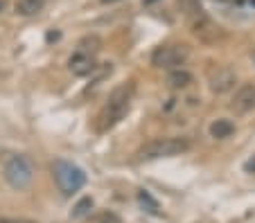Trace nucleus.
I'll return each instance as SVG.
<instances>
[{
    "label": "nucleus",
    "instance_id": "1",
    "mask_svg": "<svg viewBox=\"0 0 255 223\" xmlns=\"http://www.w3.org/2000/svg\"><path fill=\"white\" fill-rule=\"evenodd\" d=\"M131 97H133V83H122L109 95V102L102 108L100 117H97V129L100 131H109L122 117L129 113L131 108Z\"/></svg>",
    "mask_w": 255,
    "mask_h": 223
},
{
    "label": "nucleus",
    "instance_id": "2",
    "mask_svg": "<svg viewBox=\"0 0 255 223\" xmlns=\"http://www.w3.org/2000/svg\"><path fill=\"white\" fill-rule=\"evenodd\" d=\"M2 176L14 189H27L34 178V167L25 155L7 153L2 158Z\"/></svg>",
    "mask_w": 255,
    "mask_h": 223
},
{
    "label": "nucleus",
    "instance_id": "3",
    "mask_svg": "<svg viewBox=\"0 0 255 223\" xmlns=\"http://www.w3.org/2000/svg\"><path fill=\"white\" fill-rule=\"evenodd\" d=\"M52 174H54V180H57L59 189H61L66 196H72L75 192L86 185V174L79 169L77 165H72L68 160H57L52 165Z\"/></svg>",
    "mask_w": 255,
    "mask_h": 223
},
{
    "label": "nucleus",
    "instance_id": "4",
    "mask_svg": "<svg viewBox=\"0 0 255 223\" xmlns=\"http://www.w3.org/2000/svg\"><path fill=\"white\" fill-rule=\"evenodd\" d=\"M190 149V140L185 138H158L151 140L140 149V158L144 160H156V158H172V155L185 153Z\"/></svg>",
    "mask_w": 255,
    "mask_h": 223
},
{
    "label": "nucleus",
    "instance_id": "5",
    "mask_svg": "<svg viewBox=\"0 0 255 223\" xmlns=\"http://www.w3.org/2000/svg\"><path fill=\"white\" fill-rule=\"evenodd\" d=\"M190 57L188 45H160L151 54V63L160 70H174L181 68Z\"/></svg>",
    "mask_w": 255,
    "mask_h": 223
},
{
    "label": "nucleus",
    "instance_id": "6",
    "mask_svg": "<svg viewBox=\"0 0 255 223\" xmlns=\"http://www.w3.org/2000/svg\"><path fill=\"white\" fill-rule=\"evenodd\" d=\"M190 18V27H192V34L197 36L199 41H206V43H212L219 36V27L215 25V20L201 9V7H192L188 11Z\"/></svg>",
    "mask_w": 255,
    "mask_h": 223
},
{
    "label": "nucleus",
    "instance_id": "7",
    "mask_svg": "<svg viewBox=\"0 0 255 223\" xmlns=\"http://www.w3.org/2000/svg\"><path fill=\"white\" fill-rule=\"evenodd\" d=\"M235 81H237V74L228 66H217V68H212L208 73V86H210V90L215 95H224L231 88H235Z\"/></svg>",
    "mask_w": 255,
    "mask_h": 223
},
{
    "label": "nucleus",
    "instance_id": "8",
    "mask_svg": "<svg viewBox=\"0 0 255 223\" xmlns=\"http://www.w3.org/2000/svg\"><path fill=\"white\" fill-rule=\"evenodd\" d=\"M253 108H255V86L246 83L235 92V97L231 102V111L235 115H244V113H251Z\"/></svg>",
    "mask_w": 255,
    "mask_h": 223
},
{
    "label": "nucleus",
    "instance_id": "9",
    "mask_svg": "<svg viewBox=\"0 0 255 223\" xmlns=\"http://www.w3.org/2000/svg\"><path fill=\"white\" fill-rule=\"evenodd\" d=\"M68 68H70V73L75 74V77H88V74L95 70V54L77 50V52L68 59Z\"/></svg>",
    "mask_w": 255,
    "mask_h": 223
},
{
    "label": "nucleus",
    "instance_id": "10",
    "mask_svg": "<svg viewBox=\"0 0 255 223\" xmlns=\"http://www.w3.org/2000/svg\"><path fill=\"white\" fill-rule=\"evenodd\" d=\"M192 81H194L192 73H188V70H183V68H174L167 77V86L172 88V90H185V88L192 86Z\"/></svg>",
    "mask_w": 255,
    "mask_h": 223
},
{
    "label": "nucleus",
    "instance_id": "11",
    "mask_svg": "<svg viewBox=\"0 0 255 223\" xmlns=\"http://www.w3.org/2000/svg\"><path fill=\"white\" fill-rule=\"evenodd\" d=\"M235 133V124L231 120H217L210 124V136L217 138V140H226Z\"/></svg>",
    "mask_w": 255,
    "mask_h": 223
},
{
    "label": "nucleus",
    "instance_id": "12",
    "mask_svg": "<svg viewBox=\"0 0 255 223\" xmlns=\"http://www.w3.org/2000/svg\"><path fill=\"white\" fill-rule=\"evenodd\" d=\"M45 7V0H18L16 2V14L18 16H36Z\"/></svg>",
    "mask_w": 255,
    "mask_h": 223
},
{
    "label": "nucleus",
    "instance_id": "13",
    "mask_svg": "<svg viewBox=\"0 0 255 223\" xmlns=\"http://www.w3.org/2000/svg\"><path fill=\"white\" fill-rule=\"evenodd\" d=\"M138 201H140V205H142V208L147 210L149 214H160V205H158V201L151 199L149 192H138Z\"/></svg>",
    "mask_w": 255,
    "mask_h": 223
},
{
    "label": "nucleus",
    "instance_id": "14",
    "mask_svg": "<svg viewBox=\"0 0 255 223\" xmlns=\"http://www.w3.org/2000/svg\"><path fill=\"white\" fill-rule=\"evenodd\" d=\"M100 48H102V41L97 39V36H86V39H84L82 43L77 45V50H82V52H88V54L100 52Z\"/></svg>",
    "mask_w": 255,
    "mask_h": 223
},
{
    "label": "nucleus",
    "instance_id": "15",
    "mask_svg": "<svg viewBox=\"0 0 255 223\" xmlns=\"http://www.w3.org/2000/svg\"><path fill=\"white\" fill-rule=\"evenodd\" d=\"M91 208H93V199H91V196H84V199L79 201L77 205H75V210H72V217H84V214H86Z\"/></svg>",
    "mask_w": 255,
    "mask_h": 223
},
{
    "label": "nucleus",
    "instance_id": "16",
    "mask_svg": "<svg viewBox=\"0 0 255 223\" xmlns=\"http://www.w3.org/2000/svg\"><path fill=\"white\" fill-rule=\"evenodd\" d=\"M97 223H122V219L118 217L116 212H104V214L100 217V221H97Z\"/></svg>",
    "mask_w": 255,
    "mask_h": 223
},
{
    "label": "nucleus",
    "instance_id": "17",
    "mask_svg": "<svg viewBox=\"0 0 255 223\" xmlns=\"http://www.w3.org/2000/svg\"><path fill=\"white\" fill-rule=\"evenodd\" d=\"M0 223H34V221H25V219H2Z\"/></svg>",
    "mask_w": 255,
    "mask_h": 223
},
{
    "label": "nucleus",
    "instance_id": "18",
    "mask_svg": "<svg viewBox=\"0 0 255 223\" xmlns=\"http://www.w3.org/2000/svg\"><path fill=\"white\" fill-rule=\"evenodd\" d=\"M104 5H116V2H122V0H102Z\"/></svg>",
    "mask_w": 255,
    "mask_h": 223
},
{
    "label": "nucleus",
    "instance_id": "19",
    "mask_svg": "<svg viewBox=\"0 0 255 223\" xmlns=\"http://www.w3.org/2000/svg\"><path fill=\"white\" fill-rule=\"evenodd\" d=\"M5 5H7V0H0V11L5 9Z\"/></svg>",
    "mask_w": 255,
    "mask_h": 223
}]
</instances>
